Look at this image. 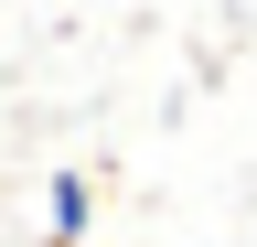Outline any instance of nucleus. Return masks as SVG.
I'll use <instances>...</instances> for the list:
<instances>
[{"label": "nucleus", "mask_w": 257, "mask_h": 247, "mask_svg": "<svg viewBox=\"0 0 257 247\" xmlns=\"http://www.w3.org/2000/svg\"><path fill=\"white\" fill-rule=\"evenodd\" d=\"M86 204H96V194H86V183H75V172H64V183H54V236H64V247H75V236H86Z\"/></svg>", "instance_id": "1"}]
</instances>
